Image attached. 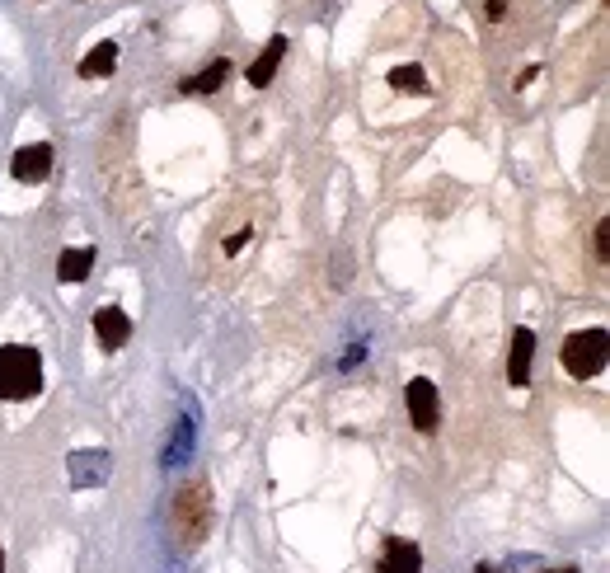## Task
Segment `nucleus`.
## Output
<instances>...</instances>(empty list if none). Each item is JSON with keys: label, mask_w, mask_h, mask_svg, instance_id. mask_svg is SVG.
Masks as SVG:
<instances>
[{"label": "nucleus", "mask_w": 610, "mask_h": 573, "mask_svg": "<svg viewBox=\"0 0 610 573\" xmlns=\"http://www.w3.org/2000/svg\"><path fill=\"white\" fill-rule=\"evenodd\" d=\"M10 174H15L19 184H43L47 174H52V146H47V141L19 146V151L10 155Z\"/></svg>", "instance_id": "obj_6"}, {"label": "nucleus", "mask_w": 610, "mask_h": 573, "mask_svg": "<svg viewBox=\"0 0 610 573\" xmlns=\"http://www.w3.org/2000/svg\"><path fill=\"white\" fill-rule=\"evenodd\" d=\"M287 33H273L268 43H263V52L249 62V85L254 90H263V85H273V76H277V66H282V57H287Z\"/></svg>", "instance_id": "obj_10"}, {"label": "nucleus", "mask_w": 610, "mask_h": 573, "mask_svg": "<svg viewBox=\"0 0 610 573\" xmlns=\"http://www.w3.org/2000/svg\"><path fill=\"white\" fill-rule=\"evenodd\" d=\"M554 573H573V569H554Z\"/></svg>", "instance_id": "obj_20"}, {"label": "nucleus", "mask_w": 610, "mask_h": 573, "mask_svg": "<svg viewBox=\"0 0 610 573\" xmlns=\"http://www.w3.org/2000/svg\"><path fill=\"white\" fill-rule=\"evenodd\" d=\"M90 268H94V249L90 245H80V249H61V259H57V278L61 282H85L90 278Z\"/></svg>", "instance_id": "obj_11"}, {"label": "nucleus", "mask_w": 610, "mask_h": 573, "mask_svg": "<svg viewBox=\"0 0 610 573\" xmlns=\"http://www.w3.org/2000/svg\"><path fill=\"white\" fill-rule=\"evenodd\" d=\"M484 15L493 19V24H498V19L507 15V0H488V5H484Z\"/></svg>", "instance_id": "obj_17"}, {"label": "nucleus", "mask_w": 610, "mask_h": 573, "mask_svg": "<svg viewBox=\"0 0 610 573\" xmlns=\"http://www.w3.org/2000/svg\"><path fill=\"white\" fill-rule=\"evenodd\" d=\"M390 85H395L399 94H427V71L423 66H395V71H390Z\"/></svg>", "instance_id": "obj_14"}, {"label": "nucleus", "mask_w": 610, "mask_h": 573, "mask_svg": "<svg viewBox=\"0 0 610 573\" xmlns=\"http://www.w3.org/2000/svg\"><path fill=\"white\" fill-rule=\"evenodd\" d=\"M531 362H535V334L531 329H517L512 334V353H507V386L517 390L531 386Z\"/></svg>", "instance_id": "obj_9"}, {"label": "nucleus", "mask_w": 610, "mask_h": 573, "mask_svg": "<svg viewBox=\"0 0 610 573\" xmlns=\"http://www.w3.org/2000/svg\"><path fill=\"white\" fill-rule=\"evenodd\" d=\"M113 66H118V43H99V47H90V52L80 57V76L85 80L113 76Z\"/></svg>", "instance_id": "obj_13"}, {"label": "nucleus", "mask_w": 610, "mask_h": 573, "mask_svg": "<svg viewBox=\"0 0 610 573\" xmlns=\"http://www.w3.org/2000/svg\"><path fill=\"white\" fill-rule=\"evenodd\" d=\"M249 235H254V231L244 226V231H235V235H230V240H226V254H230V259H235V254H240V249H244V240H249Z\"/></svg>", "instance_id": "obj_16"}, {"label": "nucleus", "mask_w": 610, "mask_h": 573, "mask_svg": "<svg viewBox=\"0 0 610 573\" xmlns=\"http://www.w3.org/2000/svg\"><path fill=\"white\" fill-rule=\"evenodd\" d=\"M404 404H409V419L418 433H437V423H442V400H437V381H432V376H413L409 390H404Z\"/></svg>", "instance_id": "obj_4"}, {"label": "nucleus", "mask_w": 610, "mask_h": 573, "mask_svg": "<svg viewBox=\"0 0 610 573\" xmlns=\"http://www.w3.org/2000/svg\"><path fill=\"white\" fill-rule=\"evenodd\" d=\"M169 531L179 536L183 550H198L202 536L212 531V484L188 480L169 503Z\"/></svg>", "instance_id": "obj_1"}, {"label": "nucleus", "mask_w": 610, "mask_h": 573, "mask_svg": "<svg viewBox=\"0 0 610 573\" xmlns=\"http://www.w3.org/2000/svg\"><path fill=\"white\" fill-rule=\"evenodd\" d=\"M94 339H99V348H104V353L127 348V339H132V315H127V310H118V306L94 310Z\"/></svg>", "instance_id": "obj_7"}, {"label": "nucleus", "mask_w": 610, "mask_h": 573, "mask_svg": "<svg viewBox=\"0 0 610 573\" xmlns=\"http://www.w3.org/2000/svg\"><path fill=\"white\" fill-rule=\"evenodd\" d=\"M43 390V357L29 343H5L0 348V400H33Z\"/></svg>", "instance_id": "obj_2"}, {"label": "nucleus", "mask_w": 610, "mask_h": 573, "mask_svg": "<svg viewBox=\"0 0 610 573\" xmlns=\"http://www.w3.org/2000/svg\"><path fill=\"white\" fill-rule=\"evenodd\" d=\"M66 475H71V489H99V484L113 475V456L104 447H85L66 456Z\"/></svg>", "instance_id": "obj_5"}, {"label": "nucleus", "mask_w": 610, "mask_h": 573, "mask_svg": "<svg viewBox=\"0 0 610 573\" xmlns=\"http://www.w3.org/2000/svg\"><path fill=\"white\" fill-rule=\"evenodd\" d=\"M376 573H423V550H418L413 541H399V536H390V541L381 545Z\"/></svg>", "instance_id": "obj_8"}, {"label": "nucleus", "mask_w": 610, "mask_h": 573, "mask_svg": "<svg viewBox=\"0 0 610 573\" xmlns=\"http://www.w3.org/2000/svg\"><path fill=\"white\" fill-rule=\"evenodd\" d=\"M0 573H5V550H0Z\"/></svg>", "instance_id": "obj_19"}, {"label": "nucleus", "mask_w": 610, "mask_h": 573, "mask_svg": "<svg viewBox=\"0 0 610 573\" xmlns=\"http://www.w3.org/2000/svg\"><path fill=\"white\" fill-rule=\"evenodd\" d=\"M226 76H230V62H226V57H216V62L207 66V71H198V76L183 80L179 90H183V94H216L221 85H226Z\"/></svg>", "instance_id": "obj_12"}, {"label": "nucleus", "mask_w": 610, "mask_h": 573, "mask_svg": "<svg viewBox=\"0 0 610 573\" xmlns=\"http://www.w3.org/2000/svg\"><path fill=\"white\" fill-rule=\"evenodd\" d=\"M596 254H601V264H610V221L596 226Z\"/></svg>", "instance_id": "obj_15"}, {"label": "nucleus", "mask_w": 610, "mask_h": 573, "mask_svg": "<svg viewBox=\"0 0 610 573\" xmlns=\"http://www.w3.org/2000/svg\"><path fill=\"white\" fill-rule=\"evenodd\" d=\"M474 573H512V569H503V564H479Z\"/></svg>", "instance_id": "obj_18"}, {"label": "nucleus", "mask_w": 610, "mask_h": 573, "mask_svg": "<svg viewBox=\"0 0 610 573\" xmlns=\"http://www.w3.org/2000/svg\"><path fill=\"white\" fill-rule=\"evenodd\" d=\"M606 357H610L606 329H578V334H568V343H564V372L587 381V376H596L606 367Z\"/></svg>", "instance_id": "obj_3"}]
</instances>
